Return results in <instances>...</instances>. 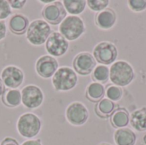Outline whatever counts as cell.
Returning a JSON list of instances; mask_svg holds the SVG:
<instances>
[{
	"instance_id": "obj_32",
	"label": "cell",
	"mask_w": 146,
	"mask_h": 145,
	"mask_svg": "<svg viewBox=\"0 0 146 145\" xmlns=\"http://www.w3.org/2000/svg\"><path fill=\"white\" fill-rule=\"evenodd\" d=\"M4 91H5V85H3L2 79H0V96L3 95L4 93Z\"/></svg>"
},
{
	"instance_id": "obj_21",
	"label": "cell",
	"mask_w": 146,
	"mask_h": 145,
	"mask_svg": "<svg viewBox=\"0 0 146 145\" xmlns=\"http://www.w3.org/2000/svg\"><path fill=\"white\" fill-rule=\"evenodd\" d=\"M115 107L116 106L114 102L109 100L108 98H103L98 103L96 113L101 118H108L115 111Z\"/></svg>"
},
{
	"instance_id": "obj_4",
	"label": "cell",
	"mask_w": 146,
	"mask_h": 145,
	"mask_svg": "<svg viewBox=\"0 0 146 145\" xmlns=\"http://www.w3.org/2000/svg\"><path fill=\"white\" fill-rule=\"evenodd\" d=\"M41 126L39 117L33 113H24L19 117L16 123L19 134L25 138L36 137L41 130Z\"/></svg>"
},
{
	"instance_id": "obj_26",
	"label": "cell",
	"mask_w": 146,
	"mask_h": 145,
	"mask_svg": "<svg viewBox=\"0 0 146 145\" xmlns=\"http://www.w3.org/2000/svg\"><path fill=\"white\" fill-rule=\"evenodd\" d=\"M127 5L133 12H143L146 9V0H129Z\"/></svg>"
},
{
	"instance_id": "obj_33",
	"label": "cell",
	"mask_w": 146,
	"mask_h": 145,
	"mask_svg": "<svg viewBox=\"0 0 146 145\" xmlns=\"http://www.w3.org/2000/svg\"><path fill=\"white\" fill-rule=\"evenodd\" d=\"M40 3H51L54 2V0H41L39 1Z\"/></svg>"
},
{
	"instance_id": "obj_3",
	"label": "cell",
	"mask_w": 146,
	"mask_h": 145,
	"mask_svg": "<svg viewBox=\"0 0 146 145\" xmlns=\"http://www.w3.org/2000/svg\"><path fill=\"white\" fill-rule=\"evenodd\" d=\"M55 90L58 91H68L78 84L76 72L68 67H61L57 69L51 79Z\"/></svg>"
},
{
	"instance_id": "obj_19",
	"label": "cell",
	"mask_w": 146,
	"mask_h": 145,
	"mask_svg": "<svg viewBox=\"0 0 146 145\" xmlns=\"http://www.w3.org/2000/svg\"><path fill=\"white\" fill-rule=\"evenodd\" d=\"M111 124L116 129L125 128L130 122L129 113L125 109H116L111 115Z\"/></svg>"
},
{
	"instance_id": "obj_35",
	"label": "cell",
	"mask_w": 146,
	"mask_h": 145,
	"mask_svg": "<svg viewBox=\"0 0 146 145\" xmlns=\"http://www.w3.org/2000/svg\"><path fill=\"white\" fill-rule=\"evenodd\" d=\"M98 145H111L110 144H108V143H101L100 144Z\"/></svg>"
},
{
	"instance_id": "obj_16",
	"label": "cell",
	"mask_w": 146,
	"mask_h": 145,
	"mask_svg": "<svg viewBox=\"0 0 146 145\" xmlns=\"http://www.w3.org/2000/svg\"><path fill=\"white\" fill-rule=\"evenodd\" d=\"M29 26V21L28 19L22 15H14L9 21V26L12 32L16 34H22L25 32H27V27Z\"/></svg>"
},
{
	"instance_id": "obj_9",
	"label": "cell",
	"mask_w": 146,
	"mask_h": 145,
	"mask_svg": "<svg viewBox=\"0 0 146 145\" xmlns=\"http://www.w3.org/2000/svg\"><path fill=\"white\" fill-rule=\"evenodd\" d=\"M21 103L27 109H37L44 102V93L37 85H27L21 90Z\"/></svg>"
},
{
	"instance_id": "obj_31",
	"label": "cell",
	"mask_w": 146,
	"mask_h": 145,
	"mask_svg": "<svg viewBox=\"0 0 146 145\" xmlns=\"http://www.w3.org/2000/svg\"><path fill=\"white\" fill-rule=\"evenodd\" d=\"M1 145H19L16 140L11 138H6L5 139L3 140Z\"/></svg>"
},
{
	"instance_id": "obj_6",
	"label": "cell",
	"mask_w": 146,
	"mask_h": 145,
	"mask_svg": "<svg viewBox=\"0 0 146 145\" xmlns=\"http://www.w3.org/2000/svg\"><path fill=\"white\" fill-rule=\"evenodd\" d=\"M92 56L102 65L113 64L118 56L117 47L111 42L103 41L98 43L93 49Z\"/></svg>"
},
{
	"instance_id": "obj_34",
	"label": "cell",
	"mask_w": 146,
	"mask_h": 145,
	"mask_svg": "<svg viewBox=\"0 0 146 145\" xmlns=\"http://www.w3.org/2000/svg\"><path fill=\"white\" fill-rule=\"evenodd\" d=\"M142 141H143V144H144V145H146V134H145V135H144Z\"/></svg>"
},
{
	"instance_id": "obj_25",
	"label": "cell",
	"mask_w": 146,
	"mask_h": 145,
	"mask_svg": "<svg viewBox=\"0 0 146 145\" xmlns=\"http://www.w3.org/2000/svg\"><path fill=\"white\" fill-rule=\"evenodd\" d=\"M110 3V0H88L86 1V5L94 12H101L107 9Z\"/></svg>"
},
{
	"instance_id": "obj_24",
	"label": "cell",
	"mask_w": 146,
	"mask_h": 145,
	"mask_svg": "<svg viewBox=\"0 0 146 145\" xmlns=\"http://www.w3.org/2000/svg\"><path fill=\"white\" fill-rule=\"evenodd\" d=\"M105 95L107 98L112 102H117L121 99L123 96V91L122 88L115 85H108V87L105 90Z\"/></svg>"
},
{
	"instance_id": "obj_28",
	"label": "cell",
	"mask_w": 146,
	"mask_h": 145,
	"mask_svg": "<svg viewBox=\"0 0 146 145\" xmlns=\"http://www.w3.org/2000/svg\"><path fill=\"white\" fill-rule=\"evenodd\" d=\"M8 2L10 5V8L15 9H20L23 8L27 3L26 0H9Z\"/></svg>"
},
{
	"instance_id": "obj_14",
	"label": "cell",
	"mask_w": 146,
	"mask_h": 145,
	"mask_svg": "<svg viewBox=\"0 0 146 145\" xmlns=\"http://www.w3.org/2000/svg\"><path fill=\"white\" fill-rule=\"evenodd\" d=\"M117 15L113 9H106L96 15V24L103 30L111 29L116 23Z\"/></svg>"
},
{
	"instance_id": "obj_22",
	"label": "cell",
	"mask_w": 146,
	"mask_h": 145,
	"mask_svg": "<svg viewBox=\"0 0 146 145\" xmlns=\"http://www.w3.org/2000/svg\"><path fill=\"white\" fill-rule=\"evenodd\" d=\"M62 3L65 10L70 15H78L83 13L86 6V1L85 0H63Z\"/></svg>"
},
{
	"instance_id": "obj_12",
	"label": "cell",
	"mask_w": 146,
	"mask_h": 145,
	"mask_svg": "<svg viewBox=\"0 0 146 145\" xmlns=\"http://www.w3.org/2000/svg\"><path fill=\"white\" fill-rule=\"evenodd\" d=\"M74 71L80 75H88L95 68L96 60L89 52H81L78 54L73 62Z\"/></svg>"
},
{
	"instance_id": "obj_2",
	"label": "cell",
	"mask_w": 146,
	"mask_h": 145,
	"mask_svg": "<svg viewBox=\"0 0 146 145\" xmlns=\"http://www.w3.org/2000/svg\"><path fill=\"white\" fill-rule=\"evenodd\" d=\"M60 33L68 40L74 41L86 32V26L82 18L78 15H68L60 23Z\"/></svg>"
},
{
	"instance_id": "obj_13",
	"label": "cell",
	"mask_w": 146,
	"mask_h": 145,
	"mask_svg": "<svg viewBox=\"0 0 146 145\" xmlns=\"http://www.w3.org/2000/svg\"><path fill=\"white\" fill-rule=\"evenodd\" d=\"M59 68L57 60L50 56H40L36 62V71L38 74L44 79L51 78Z\"/></svg>"
},
{
	"instance_id": "obj_17",
	"label": "cell",
	"mask_w": 146,
	"mask_h": 145,
	"mask_svg": "<svg viewBox=\"0 0 146 145\" xmlns=\"http://www.w3.org/2000/svg\"><path fill=\"white\" fill-rule=\"evenodd\" d=\"M131 126L137 132L146 131V108L136 109L131 114L130 122Z\"/></svg>"
},
{
	"instance_id": "obj_20",
	"label": "cell",
	"mask_w": 146,
	"mask_h": 145,
	"mask_svg": "<svg viewBox=\"0 0 146 145\" xmlns=\"http://www.w3.org/2000/svg\"><path fill=\"white\" fill-rule=\"evenodd\" d=\"M2 99L6 106L15 108L21 103V93L17 89L5 90L4 93L3 94Z\"/></svg>"
},
{
	"instance_id": "obj_10",
	"label": "cell",
	"mask_w": 146,
	"mask_h": 145,
	"mask_svg": "<svg viewBox=\"0 0 146 145\" xmlns=\"http://www.w3.org/2000/svg\"><path fill=\"white\" fill-rule=\"evenodd\" d=\"M67 11L60 1H54L53 3L46 5L42 11V15L45 21L52 25L61 23L66 17Z\"/></svg>"
},
{
	"instance_id": "obj_7",
	"label": "cell",
	"mask_w": 146,
	"mask_h": 145,
	"mask_svg": "<svg viewBox=\"0 0 146 145\" xmlns=\"http://www.w3.org/2000/svg\"><path fill=\"white\" fill-rule=\"evenodd\" d=\"M68 48V41L58 32H51L45 42V49L50 56L53 57L63 56Z\"/></svg>"
},
{
	"instance_id": "obj_15",
	"label": "cell",
	"mask_w": 146,
	"mask_h": 145,
	"mask_svg": "<svg viewBox=\"0 0 146 145\" xmlns=\"http://www.w3.org/2000/svg\"><path fill=\"white\" fill-rule=\"evenodd\" d=\"M114 140L116 145H135L137 143V135L130 128H121L115 131Z\"/></svg>"
},
{
	"instance_id": "obj_23",
	"label": "cell",
	"mask_w": 146,
	"mask_h": 145,
	"mask_svg": "<svg viewBox=\"0 0 146 145\" xmlns=\"http://www.w3.org/2000/svg\"><path fill=\"white\" fill-rule=\"evenodd\" d=\"M92 78L95 82L104 84L106 83L110 79V68L108 66L99 64L95 67L92 71Z\"/></svg>"
},
{
	"instance_id": "obj_8",
	"label": "cell",
	"mask_w": 146,
	"mask_h": 145,
	"mask_svg": "<svg viewBox=\"0 0 146 145\" xmlns=\"http://www.w3.org/2000/svg\"><path fill=\"white\" fill-rule=\"evenodd\" d=\"M66 118L71 125L80 126L88 121L89 111L84 103L74 102L70 103L66 109Z\"/></svg>"
},
{
	"instance_id": "obj_11",
	"label": "cell",
	"mask_w": 146,
	"mask_h": 145,
	"mask_svg": "<svg viewBox=\"0 0 146 145\" xmlns=\"http://www.w3.org/2000/svg\"><path fill=\"white\" fill-rule=\"evenodd\" d=\"M1 79L8 88L15 89L23 83L24 73L21 69L15 66H7L2 71Z\"/></svg>"
},
{
	"instance_id": "obj_29",
	"label": "cell",
	"mask_w": 146,
	"mask_h": 145,
	"mask_svg": "<svg viewBox=\"0 0 146 145\" xmlns=\"http://www.w3.org/2000/svg\"><path fill=\"white\" fill-rule=\"evenodd\" d=\"M7 29H6V25L4 21H0V40L3 39L6 36Z\"/></svg>"
},
{
	"instance_id": "obj_18",
	"label": "cell",
	"mask_w": 146,
	"mask_h": 145,
	"mask_svg": "<svg viewBox=\"0 0 146 145\" xmlns=\"http://www.w3.org/2000/svg\"><path fill=\"white\" fill-rule=\"evenodd\" d=\"M105 95V87L98 82H92L91 83L86 91V98L93 103H98L100 100L104 98Z\"/></svg>"
},
{
	"instance_id": "obj_5",
	"label": "cell",
	"mask_w": 146,
	"mask_h": 145,
	"mask_svg": "<svg viewBox=\"0 0 146 145\" xmlns=\"http://www.w3.org/2000/svg\"><path fill=\"white\" fill-rule=\"evenodd\" d=\"M51 33V27L44 20H35L32 21L27 30V41L36 46L45 44L47 38Z\"/></svg>"
},
{
	"instance_id": "obj_1",
	"label": "cell",
	"mask_w": 146,
	"mask_h": 145,
	"mask_svg": "<svg viewBox=\"0 0 146 145\" xmlns=\"http://www.w3.org/2000/svg\"><path fill=\"white\" fill-rule=\"evenodd\" d=\"M133 68L126 61H116L110 68V79L113 85L124 87L129 85L134 79Z\"/></svg>"
},
{
	"instance_id": "obj_27",
	"label": "cell",
	"mask_w": 146,
	"mask_h": 145,
	"mask_svg": "<svg viewBox=\"0 0 146 145\" xmlns=\"http://www.w3.org/2000/svg\"><path fill=\"white\" fill-rule=\"evenodd\" d=\"M11 14V8L8 1L0 0V21L6 19Z\"/></svg>"
},
{
	"instance_id": "obj_30",
	"label": "cell",
	"mask_w": 146,
	"mask_h": 145,
	"mask_svg": "<svg viewBox=\"0 0 146 145\" xmlns=\"http://www.w3.org/2000/svg\"><path fill=\"white\" fill-rule=\"evenodd\" d=\"M21 145H42V144L39 139H29L24 141Z\"/></svg>"
}]
</instances>
